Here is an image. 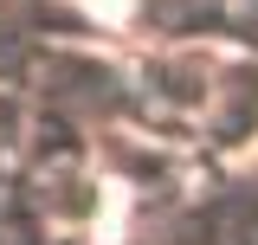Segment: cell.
I'll return each mask as SVG.
<instances>
[{
    "label": "cell",
    "mask_w": 258,
    "mask_h": 245,
    "mask_svg": "<svg viewBox=\"0 0 258 245\" xmlns=\"http://www.w3.org/2000/svg\"><path fill=\"white\" fill-rule=\"evenodd\" d=\"M91 13H103V20H129V0H91Z\"/></svg>",
    "instance_id": "obj_1"
}]
</instances>
